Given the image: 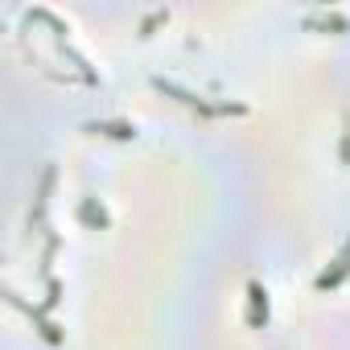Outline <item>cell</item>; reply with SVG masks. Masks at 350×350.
Segmentation results:
<instances>
[{
	"instance_id": "5",
	"label": "cell",
	"mask_w": 350,
	"mask_h": 350,
	"mask_svg": "<svg viewBox=\"0 0 350 350\" xmlns=\"http://www.w3.org/2000/svg\"><path fill=\"white\" fill-rule=\"evenodd\" d=\"M83 219H87V223H99V227L107 223V215H103V211H95L91 202H83Z\"/></svg>"
},
{
	"instance_id": "6",
	"label": "cell",
	"mask_w": 350,
	"mask_h": 350,
	"mask_svg": "<svg viewBox=\"0 0 350 350\" xmlns=\"http://www.w3.org/2000/svg\"><path fill=\"white\" fill-rule=\"evenodd\" d=\"M342 128H346L342 132V161L350 165V116H342Z\"/></svg>"
},
{
	"instance_id": "3",
	"label": "cell",
	"mask_w": 350,
	"mask_h": 350,
	"mask_svg": "<svg viewBox=\"0 0 350 350\" xmlns=\"http://www.w3.org/2000/svg\"><path fill=\"white\" fill-rule=\"evenodd\" d=\"M247 301H252V309H247V325H252V329H264V325H268V293H264L260 280L247 284Z\"/></svg>"
},
{
	"instance_id": "1",
	"label": "cell",
	"mask_w": 350,
	"mask_h": 350,
	"mask_svg": "<svg viewBox=\"0 0 350 350\" xmlns=\"http://www.w3.org/2000/svg\"><path fill=\"white\" fill-rule=\"evenodd\" d=\"M152 87H157L161 95H173V99H178V103H186V107L202 111V116H227V111H247L243 103H206V99H198V95L182 91L178 83H169V79H152Z\"/></svg>"
},
{
	"instance_id": "4",
	"label": "cell",
	"mask_w": 350,
	"mask_h": 350,
	"mask_svg": "<svg viewBox=\"0 0 350 350\" xmlns=\"http://www.w3.org/2000/svg\"><path fill=\"white\" fill-rule=\"evenodd\" d=\"M83 132H95V136L103 132V136H116V140H132V136H136V124H124V120H107V124H99V120H91Z\"/></svg>"
},
{
	"instance_id": "7",
	"label": "cell",
	"mask_w": 350,
	"mask_h": 350,
	"mask_svg": "<svg viewBox=\"0 0 350 350\" xmlns=\"http://www.w3.org/2000/svg\"><path fill=\"white\" fill-rule=\"evenodd\" d=\"M161 21H169V13H165V9H161V13H152V17L140 25V33H148V29H152V25H161Z\"/></svg>"
},
{
	"instance_id": "2",
	"label": "cell",
	"mask_w": 350,
	"mask_h": 350,
	"mask_svg": "<svg viewBox=\"0 0 350 350\" xmlns=\"http://www.w3.org/2000/svg\"><path fill=\"white\" fill-rule=\"evenodd\" d=\"M346 276H350V239L342 243L338 260H334V264H329V268H325V272L317 276V288H321V293H325V288H338V284H342Z\"/></svg>"
}]
</instances>
